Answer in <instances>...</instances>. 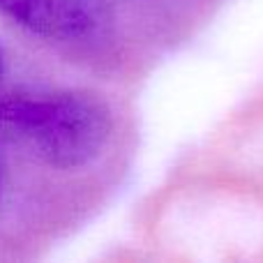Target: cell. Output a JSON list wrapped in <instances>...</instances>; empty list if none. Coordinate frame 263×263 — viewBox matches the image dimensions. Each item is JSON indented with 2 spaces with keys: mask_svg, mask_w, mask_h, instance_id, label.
<instances>
[{
  "mask_svg": "<svg viewBox=\"0 0 263 263\" xmlns=\"http://www.w3.org/2000/svg\"><path fill=\"white\" fill-rule=\"evenodd\" d=\"M0 14L55 44L90 42L104 23L97 0H0Z\"/></svg>",
  "mask_w": 263,
  "mask_h": 263,
  "instance_id": "cell-2",
  "label": "cell"
},
{
  "mask_svg": "<svg viewBox=\"0 0 263 263\" xmlns=\"http://www.w3.org/2000/svg\"><path fill=\"white\" fill-rule=\"evenodd\" d=\"M5 74H7V53H5V46L0 42V83H3Z\"/></svg>",
  "mask_w": 263,
  "mask_h": 263,
  "instance_id": "cell-3",
  "label": "cell"
},
{
  "mask_svg": "<svg viewBox=\"0 0 263 263\" xmlns=\"http://www.w3.org/2000/svg\"><path fill=\"white\" fill-rule=\"evenodd\" d=\"M0 129H7L40 164L53 171H83L109 153L116 116L104 97L90 90L5 92Z\"/></svg>",
  "mask_w": 263,
  "mask_h": 263,
  "instance_id": "cell-1",
  "label": "cell"
}]
</instances>
